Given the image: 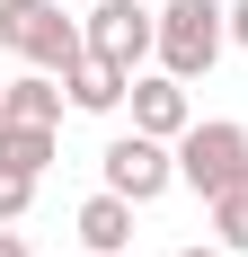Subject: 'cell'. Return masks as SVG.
Segmentation results:
<instances>
[{
  "mask_svg": "<svg viewBox=\"0 0 248 257\" xmlns=\"http://www.w3.org/2000/svg\"><path fill=\"white\" fill-rule=\"evenodd\" d=\"M177 178L195 186L204 204H213V195H239V186H248V124H230V115L186 124V133H177Z\"/></svg>",
  "mask_w": 248,
  "mask_h": 257,
  "instance_id": "cell-1",
  "label": "cell"
},
{
  "mask_svg": "<svg viewBox=\"0 0 248 257\" xmlns=\"http://www.w3.org/2000/svg\"><path fill=\"white\" fill-rule=\"evenodd\" d=\"M71 0H0V45L27 53L36 71H71L80 53H89V36H80V18H62Z\"/></svg>",
  "mask_w": 248,
  "mask_h": 257,
  "instance_id": "cell-2",
  "label": "cell"
},
{
  "mask_svg": "<svg viewBox=\"0 0 248 257\" xmlns=\"http://www.w3.org/2000/svg\"><path fill=\"white\" fill-rule=\"evenodd\" d=\"M222 45H230V9L222 0H169L160 9V71L169 80H204L222 62Z\"/></svg>",
  "mask_w": 248,
  "mask_h": 257,
  "instance_id": "cell-3",
  "label": "cell"
},
{
  "mask_svg": "<svg viewBox=\"0 0 248 257\" xmlns=\"http://www.w3.org/2000/svg\"><path fill=\"white\" fill-rule=\"evenodd\" d=\"M98 169H106V195H124V204H160V195L177 186V151L151 142V133H115Z\"/></svg>",
  "mask_w": 248,
  "mask_h": 257,
  "instance_id": "cell-4",
  "label": "cell"
},
{
  "mask_svg": "<svg viewBox=\"0 0 248 257\" xmlns=\"http://www.w3.org/2000/svg\"><path fill=\"white\" fill-rule=\"evenodd\" d=\"M80 36H89V53H106V62L133 71L142 53H160V9H142V0H89Z\"/></svg>",
  "mask_w": 248,
  "mask_h": 257,
  "instance_id": "cell-5",
  "label": "cell"
},
{
  "mask_svg": "<svg viewBox=\"0 0 248 257\" xmlns=\"http://www.w3.org/2000/svg\"><path fill=\"white\" fill-rule=\"evenodd\" d=\"M195 124V106H186V80H133V133H151V142H177V133Z\"/></svg>",
  "mask_w": 248,
  "mask_h": 257,
  "instance_id": "cell-6",
  "label": "cell"
},
{
  "mask_svg": "<svg viewBox=\"0 0 248 257\" xmlns=\"http://www.w3.org/2000/svg\"><path fill=\"white\" fill-rule=\"evenodd\" d=\"M62 89H71L80 115H115V106L133 98V71H124V62H106V53H80L71 71H62Z\"/></svg>",
  "mask_w": 248,
  "mask_h": 257,
  "instance_id": "cell-7",
  "label": "cell"
},
{
  "mask_svg": "<svg viewBox=\"0 0 248 257\" xmlns=\"http://www.w3.org/2000/svg\"><path fill=\"white\" fill-rule=\"evenodd\" d=\"M62 98L53 71H27V80H0V124H62Z\"/></svg>",
  "mask_w": 248,
  "mask_h": 257,
  "instance_id": "cell-8",
  "label": "cell"
},
{
  "mask_svg": "<svg viewBox=\"0 0 248 257\" xmlns=\"http://www.w3.org/2000/svg\"><path fill=\"white\" fill-rule=\"evenodd\" d=\"M124 239H133V204H124V195H89V204H80V248L124 257Z\"/></svg>",
  "mask_w": 248,
  "mask_h": 257,
  "instance_id": "cell-9",
  "label": "cell"
},
{
  "mask_svg": "<svg viewBox=\"0 0 248 257\" xmlns=\"http://www.w3.org/2000/svg\"><path fill=\"white\" fill-rule=\"evenodd\" d=\"M53 160H62L53 124H0V169H27V178H45Z\"/></svg>",
  "mask_w": 248,
  "mask_h": 257,
  "instance_id": "cell-10",
  "label": "cell"
},
{
  "mask_svg": "<svg viewBox=\"0 0 248 257\" xmlns=\"http://www.w3.org/2000/svg\"><path fill=\"white\" fill-rule=\"evenodd\" d=\"M213 239H222L230 257H248V186L239 195H213Z\"/></svg>",
  "mask_w": 248,
  "mask_h": 257,
  "instance_id": "cell-11",
  "label": "cell"
},
{
  "mask_svg": "<svg viewBox=\"0 0 248 257\" xmlns=\"http://www.w3.org/2000/svg\"><path fill=\"white\" fill-rule=\"evenodd\" d=\"M27 204H36V178L27 169H0V222H18Z\"/></svg>",
  "mask_w": 248,
  "mask_h": 257,
  "instance_id": "cell-12",
  "label": "cell"
},
{
  "mask_svg": "<svg viewBox=\"0 0 248 257\" xmlns=\"http://www.w3.org/2000/svg\"><path fill=\"white\" fill-rule=\"evenodd\" d=\"M230 45L248 53V0H230Z\"/></svg>",
  "mask_w": 248,
  "mask_h": 257,
  "instance_id": "cell-13",
  "label": "cell"
},
{
  "mask_svg": "<svg viewBox=\"0 0 248 257\" xmlns=\"http://www.w3.org/2000/svg\"><path fill=\"white\" fill-rule=\"evenodd\" d=\"M0 257H27V239H18V231H0Z\"/></svg>",
  "mask_w": 248,
  "mask_h": 257,
  "instance_id": "cell-14",
  "label": "cell"
},
{
  "mask_svg": "<svg viewBox=\"0 0 248 257\" xmlns=\"http://www.w3.org/2000/svg\"><path fill=\"white\" fill-rule=\"evenodd\" d=\"M177 257H230V248H222V239H213V248H204V239H195V248H177Z\"/></svg>",
  "mask_w": 248,
  "mask_h": 257,
  "instance_id": "cell-15",
  "label": "cell"
},
{
  "mask_svg": "<svg viewBox=\"0 0 248 257\" xmlns=\"http://www.w3.org/2000/svg\"><path fill=\"white\" fill-rule=\"evenodd\" d=\"M80 9H89V0H80Z\"/></svg>",
  "mask_w": 248,
  "mask_h": 257,
  "instance_id": "cell-16",
  "label": "cell"
}]
</instances>
